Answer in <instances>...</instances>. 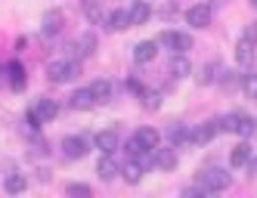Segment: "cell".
Segmentation results:
<instances>
[{"instance_id":"obj_1","label":"cell","mask_w":257,"mask_h":198,"mask_svg":"<svg viewBox=\"0 0 257 198\" xmlns=\"http://www.w3.org/2000/svg\"><path fill=\"white\" fill-rule=\"evenodd\" d=\"M158 130H152V127H140L131 139H127V155L131 158H140V155H146V152H155L158 149Z\"/></svg>"},{"instance_id":"obj_2","label":"cell","mask_w":257,"mask_h":198,"mask_svg":"<svg viewBox=\"0 0 257 198\" xmlns=\"http://www.w3.org/2000/svg\"><path fill=\"white\" fill-rule=\"evenodd\" d=\"M56 115H59V105L53 102V99H47V96H41V99L28 109V127H31V130H38L41 124L53 121Z\"/></svg>"},{"instance_id":"obj_3","label":"cell","mask_w":257,"mask_h":198,"mask_svg":"<svg viewBox=\"0 0 257 198\" xmlns=\"http://www.w3.org/2000/svg\"><path fill=\"white\" fill-rule=\"evenodd\" d=\"M81 75V65L75 59H56V62H50L47 65V78L53 84H65V81H75Z\"/></svg>"},{"instance_id":"obj_4","label":"cell","mask_w":257,"mask_h":198,"mask_svg":"<svg viewBox=\"0 0 257 198\" xmlns=\"http://www.w3.org/2000/svg\"><path fill=\"white\" fill-rule=\"evenodd\" d=\"M220 124H223L226 133H242V136H251L257 130V121L245 112H229L226 118H220Z\"/></svg>"},{"instance_id":"obj_5","label":"cell","mask_w":257,"mask_h":198,"mask_svg":"<svg viewBox=\"0 0 257 198\" xmlns=\"http://www.w3.org/2000/svg\"><path fill=\"white\" fill-rule=\"evenodd\" d=\"M229 183H232V176H229L223 167H208V170L198 173V186H205L208 195H211V192H223V189H229Z\"/></svg>"},{"instance_id":"obj_6","label":"cell","mask_w":257,"mask_h":198,"mask_svg":"<svg viewBox=\"0 0 257 198\" xmlns=\"http://www.w3.org/2000/svg\"><path fill=\"white\" fill-rule=\"evenodd\" d=\"M158 44L164 50H174V53H189L192 50V38L189 34H180V31H164L158 38Z\"/></svg>"},{"instance_id":"obj_7","label":"cell","mask_w":257,"mask_h":198,"mask_svg":"<svg viewBox=\"0 0 257 198\" xmlns=\"http://www.w3.org/2000/svg\"><path fill=\"white\" fill-rule=\"evenodd\" d=\"M87 149H90V139H84V136H65V139H62V155H65L68 161L84 158Z\"/></svg>"},{"instance_id":"obj_8","label":"cell","mask_w":257,"mask_h":198,"mask_svg":"<svg viewBox=\"0 0 257 198\" xmlns=\"http://www.w3.org/2000/svg\"><path fill=\"white\" fill-rule=\"evenodd\" d=\"M186 22L192 28H208L211 25V4H195L186 10Z\"/></svg>"},{"instance_id":"obj_9","label":"cell","mask_w":257,"mask_h":198,"mask_svg":"<svg viewBox=\"0 0 257 198\" xmlns=\"http://www.w3.org/2000/svg\"><path fill=\"white\" fill-rule=\"evenodd\" d=\"M220 130H223V124H220V118H211L205 124H198V127L192 130V142H211Z\"/></svg>"},{"instance_id":"obj_10","label":"cell","mask_w":257,"mask_h":198,"mask_svg":"<svg viewBox=\"0 0 257 198\" xmlns=\"http://www.w3.org/2000/svg\"><path fill=\"white\" fill-rule=\"evenodd\" d=\"M96 173H99L102 179H115V176L121 173V164H118V158H115V152H102V158H99V164H96Z\"/></svg>"},{"instance_id":"obj_11","label":"cell","mask_w":257,"mask_h":198,"mask_svg":"<svg viewBox=\"0 0 257 198\" xmlns=\"http://www.w3.org/2000/svg\"><path fill=\"white\" fill-rule=\"evenodd\" d=\"M251 155H254L251 142L242 139V142H235V146H232V152H229V164H232V167H245V164H251Z\"/></svg>"},{"instance_id":"obj_12","label":"cell","mask_w":257,"mask_h":198,"mask_svg":"<svg viewBox=\"0 0 257 198\" xmlns=\"http://www.w3.org/2000/svg\"><path fill=\"white\" fill-rule=\"evenodd\" d=\"M7 81H10V87H13V90H22V87L28 84V75H25V65H22L19 59H13V62H7Z\"/></svg>"},{"instance_id":"obj_13","label":"cell","mask_w":257,"mask_h":198,"mask_svg":"<svg viewBox=\"0 0 257 198\" xmlns=\"http://www.w3.org/2000/svg\"><path fill=\"white\" fill-rule=\"evenodd\" d=\"M68 105H71V109H78V112H87L90 105H96V99H93V90H90V87H84V90H75V93H71V99H68Z\"/></svg>"},{"instance_id":"obj_14","label":"cell","mask_w":257,"mask_h":198,"mask_svg":"<svg viewBox=\"0 0 257 198\" xmlns=\"http://www.w3.org/2000/svg\"><path fill=\"white\" fill-rule=\"evenodd\" d=\"M254 47H257V44L248 41L245 34H242V41L235 44V62H238V65H251V62H254Z\"/></svg>"},{"instance_id":"obj_15","label":"cell","mask_w":257,"mask_h":198,"mask_svg":"<svg viewBox=\"0 0 257 198\" xmlns=\"http://www.w3.org/2000/svg\"><path fill=\"white\" fill-rule=\"evenodd\" d=\"M143 173H146V164H143V161H137V158H131V164H124V167H121L124 183H131V186H137V183H140Z\"/></svg>"},{"instance_id":"obj_16","label":"cell","mask_w":257,"mask_h":198,"mask_svg":"<svg viewBox=\"0 0 257 198\" xmlns=\"http://www.w3.org/2000/svg\"><path fill=\"white\" fill-rule=\"evenodd\" d=\"M96 44H99L96 34H93V31H84L81 38H78V44L71 47V50H75L78 56H93V53H96Z\"/></svg>"},{"instance_id":"obj_17","label":"cell","mask_w":257,"mask_h":198,"mask_svg":"<svg viewBox=\"0 0 257 198\" xmlns=\"http://www.w3.org/2000/svg\"><path fill=\"white\" fill-rule=\"evenodd\" d=\"M41 31L47 34V38L59 34V31H62V13H59V10H50V13L44 16V22H41Z\"/></svg>"},{"instance_id":"obj_18","label":"cell","mask_w":257,"mask_h":198,"mask_svg":"<svg viewBox=\"0 0 257 198\" xmlns=\"http://www.w3.org/2000/svg\"><path fill=\"white\" fill-rule=\"evenodd\" d=\"M93 146H96L99 152H115V149H118V133H115V130H99V133L93 136Z\"/></svg>"},{"instance_id":"obj_19","label":"cell","mask_w":257,"mask_h":198,"mask_svg":"<svg viewBox=\"0 0 257 198\" xmlns=\"http://www.w3.org/2000/svg\"><path fill=\"white\" fill-rule=\"evenodd\" d=\"M105 25L112 28V31H127V28H131V13H127V10L108 13V16H105Z\"/></svg>"},{"instance_id":"obj_20","label":"cell","mask_w":257,"mask_h":198,"mask_svg":"<svg viewBox=\"0 0 257 198\" xmlns=\"http://www.w3.org/2000/svg\"><path fill=\"white\" fill-rule=\"evenodd\" d=\"M168 71H171L174 78H189V71H192V65H189V59H186V53H174V59H171Z\"/></svg>"},{"instance_id":"obj_21","label":"cell","mask_w":257,"mask_h":198,"mask_svg":"<svg viewBox=\"0 0 257 198\" xmlns=\"http://www.w3.org/2000/svg\"><path fill=\"white\" fill-rule=\"evenodd\" d=\"M155 56H158V44L155 41H143V44L134 47V59L137 62H152Z\"/></svg>"},{"instance_id":"obj_22","label":"cell","mask_w":257,"mask_h":198,"mask_svg":"<svg viewBox=\"0 0 257 198\" xmlns=\"http://www.w3.org/2000/svg\"><path fill=\"white\" fill-rule=\"evenodd\" d=\"M127 13H131V25H146V22H149V16H152V10H149L146 0H137Z\"/></svg>"},{"instance_id":"obj_23","label":"cell","mask_w":257,"mask_h":198,"mask_svg":"<svg viewBox=\"0 0 257 198\" xmlns=\"http://www.w3.org/2000/svg\"><path fill=\"white\" fill-rule=\"evenodd\" d=\"M90 90H93V99H96V102L115 99V87H112V81H93V84H90Z\"/></svg>"},{"instance_id":"obj_24","label":"cell","mask_w":257,"mask_h":198,"mask_svg":"<svg viewBox=\"0 0 257 198\" xmlns=\"http://www.w3.org/2000/svg\"><path fill=\"white\" fill-rule=\"evenodd\" d=\"M140 99H143V109H146V112H158V109H161V90H152V87H143V93H140Z\"/></svg>"},{"instance_id":"obj_25","label":"cell","mask_w":257,"mask_h":198,"mask_svg":"<svg viewBox=\"0 0 257 198\" xmlns=\"http://www.w3.org/2000/svg\"><path fill=\"white\" fill-rule=\"evenodd\" d=\"M155 167H158V170H174V167H177L174 149H155Z\"/></svg>"},{"instance_id":"obj_26","label":"cell","mask_w":257,"mask_h":198,"mask_svg":"<svg viewBox=\"0 0 257 198\" xmlns=\"http://www.w3.org/2000/svg\"><path fill=\"white\" fill-rule=\"evenodd\" d=\"M25 186H28V183H25V176H22V173H10V176L4 179V189H7L10 195H19V192H25Z\"/></svg>"},{"instance_id":"obj_27","label":"cell","mask_w":257,"mask_h":198,"mask_svg":"<svg viewBox=\"0 0 257 198\" xmlns=\"http://www.w3.org/2000/svg\"><path fill=\"white\" fill-rule=\"evenodd\" d=\"M84 13H87V19L93 22V25L105 22V16H102V7H99V0H84Z\"/></svg>"},{"instance_id":"obj_28","label":"cell","mask_w":257,"mask_h":198,"mask_svg":"<svg viewBox=\"0 0 257 198\" xmlns=\"http://www.w3.org/2000/svg\"><path fill=\"white\" fill-rule=\"evenodd\" d=\"M211 81H223V65H220V62H208V65H205L201 84H211Z\"/></svg>"},{"instance_id":"obj_29","label":"cell","mask_w":257,"mask_h":198,"mask_svg":"<svg viewBox=\"0 0 257 198\" xmlns=\"http://www.w3.org/2000/svg\"><path fill=\"white\" fill-rule=\"evenodd\" d=\"M171 139L177 142V146H183V142H192V130H189V127H180V124H177V127H171Z\"/></svg>"},{"instance_id":"obj_30","label":"cell","mask_w":257,"mask_h":198,"mask_svg":"<svg viewBox=\"0 0 257 198\" xmlns=\"http://www.w3.org/2000/svg\"><path fill=\"white\" fill-rule=\"evenodd\" d=\"M242 90H245L251 99H257V75H245L242 78Z\"/></svg>"},{"instance_id":"obj_31","label":"cell","mask_w":257,"mask_h":198,"mask_svg":"<svg viewBox=\"0 0 257 198\" xmlns=\"http://www.w3.org/2000/svg\"><path fill=\"white\" fill-rule=\"evenodd\" d=\"M65 192H68V195H93V189L84 186V183H68V186H65Z\"/></svg>"},{"instance_id":"obj_32","label":"cell","mask_w":257,"mask_h":198,"mask_svg":"<svg viewBox=\"0 0 257 198\" xmlns=\"http://www.w3.org/2000/svg\"><path fill=\"white\" fill-rule=\"evenodd\" d=\"M245 38H248V41H254V44H257V22H251V25H248V28H245Z\"/></svg>"},{"instance_id":"obj_33","label":"cell","mask_w":257,"mask_h":198,"mask_svg":"<svg viewBox=\"0 0 257 198\" xmlns=\"http://www.w3.org/2000/svg\"><path fill=\"white\" fill-rule=\"evenodd\" d=\"M127 87H131V90H134V93H137V96L143 93V84H140L137 78H131V81H127Z\"/></svg>"},{"instance_id":"obj_34","label":"cell","mask_w":257,"mask_h":198,"mask_svg":"<svg viewBox=\"0 0 257 198\" xmlns=\"http://www.w3.org/2000/svg\"><path fill=\"white\" fill-rule=\"evenodd\" d=\"M248 4H251V7H254V10H257V0H248Z\"/></svg>"},{"instance_id":"obj_35","label":"cell","mask_w":257,"mask_h":198,"mask_svg":"<svg viewBox=\"0 0 257 198\" xmlns=\"http://www.w3.org/2000/svg\"><path fill=\"white\" fill-rule=\"evenodd\" d=\"M0 71H4V68H0Z\"/></svg>"}]
</instances>
